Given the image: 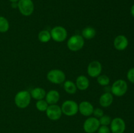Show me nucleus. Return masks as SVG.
I'll list each match as a JSON object with an SVG mask.
<instances>
[{"instance_id": "obj_21", "label": "nucleus", "mask_w": 134, "mask_h": 133, "mask_svg": "<svg viewBox=\"0 0 134 133\" xmlns=\"http://www.w3.org/2000/svg\"><path fill=\"white\" fill-rule=\"evenodd\" d=\"M9 29V22L7 18L0 16V33H5Z\"/></svg>"}, {"instance_id": "obj_22", "label": "nucleus", "mask_w": 134, "mask_h": 133, "mask_svg": "<svg viewBox=\"0 0 134 133\" xmlns=\"http://www.w3.org/2000/svg\"><path fill=\"white\" fill-rule=\"evenodd\" d=\"M35 106H36L37 109L39 111H40V112H46L48 106V104L47 102L45 100L42 99V100H37Z\"/></svg>"}, {"instance_id": "obj_29", "label": "nucleus", "mask_w": 134, "mask_h": 133, "mask_svg": "<svg viewBox=\"0 0 134 133\" xmlns=\"http://www.w3.org/2000/svg\"><path fill=\"white\" fill-rule=\"evenodd\" d=\"M131 14H132V16L134 17V5H132V8H131Z\"/></svg>"}, {"instance_id": "obj_24", "label": "nucleus", "mask_w": 134, "mask_h": 133, "mask_svg": "<svg viewBox=\"0 0 134 133\" xmlns=\"http://www.w3.org/2000/svg\"><path fill=\"white\" fill-rule=\"evenodd\" d=\"M99 123L100 125H103V126H108L111 124V117L110 116H107V115H103V116L99 118Z\"/></svg>"}, {"instance_id": "obj_6", "label": "nucleus", "mask_w": 134, "mask_h": 133, "mask_svg": "<svg viewBox=\"0 0 134 133\" xmlns=\"http://www.w3.org/2000/svg\"><path fill=\"white\" fill-rule=\"evenodd\" d=\"M18 9L20 13L25 16L31 15L34 11V3L32 0H19Z\"/></svg>"}, {"instance_id": "obj_17", "label": "nucleus", "mask_w": 134, "mask_h": 133, "mask_svg": "<svg viewBox=\"0 0 134 133\" xmlns=\"http://www.w3.org/2000/svg\"><path fill=\"white\" fill-rule=\"evenodd\" d=\"M46 91L44 89L41 87H35L30 92L31 98L35 99V100H42L45 98L46 96Z\"/></svg>"}, {"instance_id": "obj_10", "label": "nucleus", "mask_w": 134, "mask_h": 133, "mask_svg": "<svg viewBox=\"0 0 134 133\" xmlns=\"http://www.w3.org/2000/svg\"><path fill=\"white\" fill-rule=\"evenodd\" d=\"M110 130L112 133H124L126 130L125 121L120 117H115L111 121Z\"/></svg>"}, {"instance_id": "obj_7", "label": "nucleus", "mask_w": 134, "mask_h": 133, "mask_svg": "<svg viewBox=\"0 0 134 133\" xmlns=\"http://www.w3.org/2000/svg\"><path fill=\"white\" fill-rule=\"evenodd\" d=\"M51 39L57 43H62L68 37L67 30L62 26H56L51 29Z\"/></svg>"}, {"instance_id": "obj_19", "label": "nucleus", "mask_w": 134, "mask_h": 133, "mask_svg": "<svg viewBox=\"0 0 134 133\" xmlns=\"http://www.w3.org/2000/svg\"><path fill=\"white\" fill-rule=\"evenodd\" d=\"M96 35V31L94 27H86L84 28L82 31L81 36L86 39H92L95 37Z\"/></svg>"}, {"instance_id": "obj_14", "label": "nucleus", "mask_w": 134, "mask_h": 133, "mask_svg": "<svg viewBox=\"0 0 134 133\" xmlns=\"http://www.w3.org/2000/svg\"><path fill=\"white\" fill-rule=\"evenodd\" d=\"M113 102V95L110 92H105L99 97V102L101 106L107 108L112 104Z\"/></svg>"}, {"instance_id": "obj_13", "label": "nucleus", "mask_w": 134, "mask_h": 133, "mask_svg": "<svg viewBox=\"0 0 134 133\" xmlns=\"http://www.w3.org/2000/svg\"><path fill=\"white\" fill-rule=\"evenodd\" d=\"M113 43L115 49L119 51H122L128 47V40L126 36L120 35L115 37Z\"/></svg>"}, {"instance_id": "obj_5", "label": "nucleus", "mask_w": 134, "mask_h": 133, "mask_svg": "<svg viewBox=\"0 0 134 133\" xmlns=\"http://www.w3.org/2000/svg\"><path fill=\"white\" fill-rule=\"evenodd\" d=\"M47 79L54 84H61L65 81V74L60 69H52L47 73Z\"/></svg>"}, {"instance_id": "obj_12", "label": "nucleus", "mask_w": 134, "mask_h": 133, "mask_svg": "<svg viewBox=\"0 0 134 133\" xmlns=\"http://www.w3.org/2000/svg\"><path fill=\"white\" fill-rule=\"evenodd\" d=\"M94 106L88 101H82L79 104V112L84 116H90L94 112Z\"/></svg>"}, {"instance_id": "obj_27", "label": "nucleus", "mask_w": 134, "mask_h": 133, "mask_svg": "<svg viewBox=\"0 0 134 133\" xmlns=\"http://www.w3.org/2000/svg\"><path fill=\"white\" fill-rule=\"evenodd\" d=\"M98 133H111L110 128H109L108 126H103L101 125L98 130Z\"/></svg>"}, {"instance_id": "obj_18", "label": "nucleus", "mask_w": 134, "mask_h": 133, "mask_svg": "<svg viewBox=\"0 0 134 133\" xmlns=\"http://www.w3.org/2000/svg\"><path fill=\"white\" fill-rule=\"evenodd\" d=\"M64 88L65 92L68 93V94H71V95H73L75 93L77 90L75 83L71 80H66L64 82Z\"/></svg>"}, {"instance_id": "obj_23", "label": "nucleus", "mask_w": 134, "mask_h": 133, "mask_svg": "<svg viewBox=\"0 0 134 133\" xmlns=\"http://www.w3.org/2000/svg\"><path fill=\"white\" fill-rule=\"evenodd\" d=\"M97 81H98V83L100 86H107L110 83L109 78L107 75H105V74H103V75H99L97 78Z\"/></svg>"}, {"instance_id": "obj_25", "label": "nucleus", "mask_w": 134, "mask_h": 133, "mask_svg": "<svg viewBox=\"0 0 134 133\" xmlns=\"http://www.w3.org/2000/svg\"><path fill=\"white\" fill-rule=\"evenodd\" d=\"M93 115L94 116V117H96V118H100L102 116H103L104 115V112L103 110L101 108H97L94 109V112H93Z\"/></svg>"}, {"instance_id": "obj_20", "label": "nucleus", "mask_w": 134, "mask_h": 133, "mask_svg": "<svg viewBox=\"0 0 134 133\" xmlns=\"http://www.w3.org/2000/svg\"><path fill=\"white\" fill-rule=\"evenodd\" d=\"M38 39H39V41L41 42V43H48L51 39V32L48 31V30H42L39 33Z\"/></svg>"}, {"instance_id": "obj_30", "label": "nucleus", "mask_w": 134, "mask_h": 133, "mask_svg": "<svg viewBox=\"0 0 134 133\" xmlns=\"http://www.w3.org/2000/svg\"><path fill=\"white\" fill-rule=\"evenodd\" d=\"M9 1L11 3H18V1H19V0H9Z\"/></svg>"}, {"instance_id": "obj_28", "label": "nucleus", "mask_w": 134, "mask_h": 133, "mask_svg": "<svg viewBox=\"0 0 134 133\" xmlns=\"http://www.w3.org/2000/svg\"><path fill=\"white\" fill-rule=\"evenodd\" d=\"M11 7L13 8H14V9L18 8V3H12Z\"/></svg>"}, {"instance_id": "obj_1", "label": "nucleus", "mask_w": 134, "mask_h": 133, "mask_svg": "<svg viewBox=\"0 0 134 133\" xmlns=\"http://www.w3.org/2000/svg\"><path fill=\"white\" fill-rule=\"evenodd\" d=\"M31 96L29 91L23 90L17 93L14 97V103L18 108L24 109L30 105Z\"/></svg>"}, {"instance_id": "obj_15", "label": "nucleus", "mask_w": 134, "mask_h": 133, "mask_svg": "<svg viewBox=\"0 0 134 133\" xmlns=\"http://www.w3.org/2000/svg\"><path fill=\"white\" fill-rule=\"evenodd\" d=\"M60 93L56 90H51L48 91L45 96V100L48 105L56 104V103L60 100Z\"/></svg>"}, {"instance_id": "obj_2", "label": "nucleus", "mask_w": 134, "mask_h": 133, "mask_svg": "<svg viewBox=\"0 0 134 133\" xmlns=\"http://www.w3.org/2000/svg\"><path fill=\"white\" fill-rule=\"evenodd\" d=\"M67 45L71 51L77 52L83 48L85 45V40L81 35H74L68 39Z\"/></svg>"}, {"instance_id": "obj_11", "label": "nucleus", "mask_w": 134, "mask_h": 133, "mask_svg": "<svg viewBox=\"0 0 134 133\" xmlns=\"http://www.w3.org/2000/svg\"><path fill=\"white\" fill-rule=\"evenodd\" d=\"M102 71V65L98 61H93L89 63L87 72L91 78H98Z\"/></svg>"}, {"instance_id": "obj_16", "label": "nucleus", "mask_w": 134, "mask_h": 133, "mask_svg": "<svg viewBox=\"0 0 134 133\" xmlns=\"http://www.w3.org/2000/svg\"><path fill=\"white\" fill-rule=\"evenodd\" d=\"M75 84L78 89L81 91H85L88 88L90 82L88 78L86 76L84 75H80L76 79Z\"/></svg>"}, {"instance_id": "obj_4", "label": "nucleus", "mask_w": 134, "mask_h": 133, "mask_svg": "<svg viewBox=\"0 0 134 133\" xmlns=\"http://www.w3.org/2000/svg\"><path fill=\"white\" fill-rule=\"evenodd\" d=\"M128 90V84L124 80H118L113 83L111 87V92L116 96H122L126 94Z\"/></svg>"}, {"instance_id": "obj_26", "label": "nucleus", "mask_w": 134, "mask_h": 133, "mask_svg": "<svg viewBox=\"0 0 134 133\" xmlns=\"http://www.w3.org/2000/svg\"><path fill=\"white\" fill-rule=\"evenodd\" d=\"M127 78L131 83H134V68H132L127 73Z\"/></svg>"}, {"instance_id": "obj_3", "label": "nucleus", "mask_w": 134, "mask_h": 133, "mask_svg": "<svg viewBox=\"0 0 134 133\" xmlns=\"http://www.w3.org/2000/svg\"><path fill=\"white\" fill-rule=\"evenodd\" d=\"M61 109L62 113L65 116H75L79 112V104L74 100H65L62 103Z\"/></svg>"}, {"instance_id": "obj_9", "label": "nucleus", "mask_w": 134, "mask_h": 133, "mask_svg": "<svg viewBox=\"0 0 134 133\" xmlns=\"http://www.w3.org/2000/svg\"><path fill=\"white\" fill-rule=\"evenodd\" d=\"M46 114L48 118L51 120L57 121L61 118L62 115L61 107H60L57 104L48 105L46 110Z\"/></svg>"}, {"instance_id": "obj_8", "label": "nucleus", "mask_w": 134, "mask_h": 133, "mask_svg": "<svg viewBox=\"0 0 134 133\" xmlns=\"http://www.w3.org/2000/svg\"><path fill=\"white\" fill-rule=\"evenodd\" d=\"M100 126L99 119L95 117H90L86 119L84 122L83 129L86 133H94L98 131Z\"/></svg>"}]
</instances>
